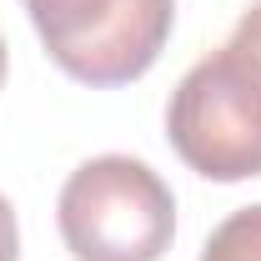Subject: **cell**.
<instances>
[{
  "label": "cell",
  "instance_id": "1",
  "mask_svg": "<svg viewBox=\"0 0 261 261\" xmlns=\"http://www.w3.org/2000/svg\"><path fill=\"white\" fill-rule=\"evenodd\" d=\"M166 141L206 181H251L261 176V56L226 40L196 61L166 106Z\"/></svg>",
  "mask_w": 261,
  "mask_h": 261
},
{
  "label": "cell",
  "instance_id": "2",
  "mask_svg": "<svg viewBox=\"0 0 261 261\" xmlns=\"http://www.w3.org/2000/svg\"><path fill=\"white\" fill-rule=\"evenodd\" d=\"M56 226L75 261H161L176 241V196L136 156H91L61 186Z\"/></svg>",
  "mask_w": 261,
  "mask_h": 261
},
{
  "label": "cell",
  "instance_id": "3",
  "mask_svg": "<svg viewBox=\"0 0 261 261\" xmlns=\"http://www.w3.org/2000/svg\"><path fill=\"white\" fill-rule=\"evenodd\" d=\"M45 56L81 86H130L161 61L176 0H20Z\"/></svg>",
  "mask_w": 261,
  "mask_h": 261
},
{
  "label": "cell",
  "instance_id": "4",
  "mask_svg": "<svg viewBox=\"0 0 261 261\" xmlns=\"http://www.w3.org/2000/svg\"><path fill=\"white\" fill-rule=\"evenodd\" d=\"M201 261H261V201L231 211L226 221L206 236Z\"/></svg>",
  "mask_w": 261,
  "mask_h": 261
},
{
  "label": "cell",
  "instance_id": "5",
  "mask_svg": "<svg viewBox=\"0 0 261 261\" xmlns=\"http://www.w3.org/2000/svg\"><path fill=\"white\" fill-rule=\"evenodd\" d=\"M0 261H20V221L5 196H0Z\"/></svg>",
  "mask_w": 261,
  "mask_h": 261
},
{
  "label": "cell",
  "instance_id": "6",
  "mask_svg": "<svg viewBox=\"0 0 261 261\" xmlns=\"http://www.w3.org/2000/svg\"><path fill=\"white\" fill-rule=\"evenodd\" d=\"M231 40H241V45H251V50L261 56V0L251 5V10H246V15H241V20H236V35H231Z\"/></svg>",
  "mask_w": 261,
  "mask_h": 261
},
{
  "label": "cell",
  "instance_id": "7",
  "mask_svg": "<svg viewBox=\"0 0 261 261\" xmlns=\"http://www.w3.org/2000/svg\"><path fill=\"white\" fill-rule=\"evenodd\" d=\"M0 86H5V40H0Z\"/></svg>",
  "mask_w": 261,
  "mask_h": 261
}]
</instances>
